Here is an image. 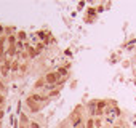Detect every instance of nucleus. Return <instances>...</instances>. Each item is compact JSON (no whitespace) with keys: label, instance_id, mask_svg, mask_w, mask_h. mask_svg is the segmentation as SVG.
I'll return each instance as SVG.
<instances>
[{"label":"nucleus","instance_id":"f257e3e1","mask_svg":"<svg viewBox=\"0 0 136 128\" xmlns=\"http://www.w3.org/2000/svg\"><path fill=\"white\" fill-rule=\"evenodd\" d=\"M61 80L59 78V75L56 72H48L47 75H45V82H47V85H56Z\"/></svg>","mask_w":136,"mask_h":128},{"label":"nucleus","instance_id":"f03ea898","mask_svg":"<svg viewBox=\"0 0 136 128\" xmlns=\"http://www.w3.org/2000/svg\"><path fill=\"white\" fill-rule=\"evenodd\" d=\"M42 99H45V98H42V96H40V95H37V93H34V95H30V96H29V98H27V99H26V104H27V106H29V104H32V103H37V104H38V103H40V101H42Z\"/></svg>","mask_w":136,"mask_h":128},{"label":"nucleus","instance_id":"7ed1b4c3","mask_svg":"<svg viewBox=\"0 0 136 128\" xmlns=\"http://www.w3.org/2000/svg\"><path fill=\"white\" fill-rule=\"evenodd\" d=\"M35 88H45L47 87V82H45V77H42V78H38V80L35 82V85H34Z\"/></svg>","mask_w":136,"mask_h":128},{"label":"nucleus","instance_id":"20e7f679","mask_svg":"<svg viewBox=\"0 0 136 128\" xmlns=\"http://www.w3.org/2000/svg\"><path fill=\"white\" fill-rule=\"evenodd\" d=\"M56 74L59 75V78H61V77H67V75H69V74H67V69H64V67H59L58 70H56Z\"/></svg>","mask_w":136,"mask_h":128},{"label":"nucleus","instance_id":"39448f33","mask_svg":"<svg viewBox=\"0 0 136 128\" xmlns=\"http://www.w3.org/2000/svg\"><path fill=\"white\" fill-rule=\"evenodd\" d=\"M7 42H8V43H10V47H15V45H16V43H18V42H16V35H8V38H7Z\"/></svg>","mask_w":136,"mask_h":128},{"label":"nucleus","instance_id":"423d86ee","mask_svg":"<svg viewBox=\"0 0 136 128\" xmlns=\"http://www.w3.org/2000/svg\"><path fill=\"white\" fill-rule=\"evenodd\" d=\"M29 109H30V112H38L40 106H38L37 103H32V104H29Z\"/></svg>","mask_w":136,"mask_h":128},{"label":"nucleus","instance_id":"0eeeda50","mask_svg":"<svg viewBox=\"0 0 136 128\" xmlns=\"http://www.w3.org/2000/svg\"><path fill=\"white\" fill-rule=\"evenodd\" d=\"M106 106H107L106 101H98V103H96V107H98V111H103Z\"/></svg>","mask_w":136,"mask_h":128},{"label":"nucleus","instance_id":"6e6552de","mask_svg":"<svg viewBox=\"0 0 136 128\" xmlns=\"http://www.w3.org/2000/svg\"><path fill=\"white\" fill-rule=\"evenodd\" d=\"M16 38H18V40H26V38H27V34L26 32H23V30H21V32H18V35H16Z\"/></svg>","mask_w":136,"mask_h":128},{"label":"nucleus","instance_id":"1a4fd4ad","mask_svg":"<svg viewBox=\"0 0 136 128\" xmlns=\"http://www.w3.org/2000/svg\"><path fill=\"white\" fill-rule=\"evenodd\" d=\"M82 125V118H80V115H78L77 118H75V120H74V123H72V126L74 128H78V126H80Z\"/></svg>","mask_w":136,"mask_h":128},{"label":"nucleus","instance_id":"9d476101","mask_svg":"<svg viewBox=\"0 0 136 128\" xmlns=\"http://www.w3.org/2000/svg\"><path fill=\"white\" fill-rule=\"evenodd\" d=\"M7 55L8 56H15L16 55V47H10V48H8V51H7Z\"/></svg>","mask_w":136,"mask_h":128},{"label":"nucleus","instance_id":"9b49d317","mask_svg":"<svg viewBox=\"0 0 136 128\" xmlns=\"http://www.w3.org/2000/svg\"><path fill=\"white\" fill-rule=\"evenodd\" d=\"M37 55H38V53H37V50H35V48H32V47H30V48H29V56H30V58H35Z\"/></svg>","mask_w":136,"mask_h":128},{"label":"nucleus","instance_id":"f8f14e48","mask_svg":"<svg viewBox=\"0 0 136 128\" xmlns=\"http://www.w3.org/2000/svg\"><path fill=\"white\" fill-rule=\"evenodd\" d=\"M85 128H96V126H95V120H93V118H88V122H86Z\"/></svg>","mask_w":136,"mask_h":128},{"label":"nucleus","instance_id":"ddd939ff","mask_svg":"<svg viewBox=\"0 0 136 128\" xmlns=\"http://www.w3.org/2000/svg\"><path fill=\"white\" fill-rule=\"evenodd\" d=\"M29 128H42V125L38 122H30L29 123Z\"/></svg>","mask_w":136,"mask_h":128},{"label":"nucleus","instance_id":"4468645a","mask_svg":"<svg viewBox=\"0 0 136 128\" xmlns=\"http://www.w3.org/2000/svg\"><path fill=\"white\" fill-rule=\"evenodd\" d=\"M59 95V90L56 88V90H53V91H50V95H48V98H55V96H58Z\"/></svg>","mask_w":136,"mask_h":128},{"label":"nucleus","instance_id":"2eb2a0df","mask_svg":"<svg viewBox=\"0 0 136 128\" xmlns=\"http://www.w3.org/2000/svg\"><path fill=\"white\" fill-rule=\"evenodd\" d=\"M18 69H19V63L13 61V63H11V70H18Z\"/></svg>","mask_w":136,"mask_h":128},{"label":"nucleus","instance_id":"dca6fc26","mask_svg":"<svg viewBox=\"0 0 136 128\" xmlns=\"http://www.w3.org/2000/svg\"><path fill=\"white\" fill-rule=\"evenodd\" d=\"M43 48H45V45H43V43H37L35 50H37V53H40V51H43Z\"/></svg>","mask_w":136,"mask_h":128},{"label":"nucleus","instance_id":"f3484780","mask_svg":"<svg viewBox=\"0 0 136 128\" xmlns=\"http://www.w3.org/2000/svg\"><path fill=\"white\" fill-rule=\"evenodd\" d=\"M88 15L95 16V15H96V10H95V8H88Z\"/></svg>","mask_w":136,"mask_h":128},{"label":"nucleus","instance_id":"a211bd4d","mask_svg":"<svg viewBox=\"0 0 136 128\" xmlns=\"http://www.w3.org/2000/svg\"><path fill=\"white\" fill-rule=\"evenodd\" d=\"M95 126L96 128H101V120H99V118H96V120H95Z\"/></svg>","mask_w":136,"mask_h":128},{"label":"nucleus","instance_id":"6ab92c4d","mask_svg":"<svg viewBox=\"0 0 136 128\" xmlns=\"http://www.w3.org/2000/svg\"><path fill=\"white\" fill-rule=\"evenodd\" d=\"M3 103H5V98H3V95H0V104L3 106Z\"/></svg>","mask_w":136,"mask_h":128},{"label":"nucleus","instance_id":"aec40b11","mask_svg":"<svg viewBox=\"0 0 136 128\" xmlns=\"http://www.w3.org/2000/svg\"><path fill=\"white\" fill-rule=\"evenodd\" d=\"M16 48H18V50H21V48H23V43L18 42V43H16Z\"/></svg>","mask_w":136,"mask_h":128},{"label":"nucleus","instance_id":"412c9836","mask_svg":"<svg viewBox=\"0 0 136 128\" xmlns=\"http://www.w3.org/2000/svg\"><path fill=\"white\" fill-rule=\"evenodd\" d=\"M5 90V85H3V82H0V91H3Z\"/></svg>","mask_w":136,"mask_h":128},{"label":"nucleus","instance_id":"4be33fe9","mask_svg":"<svg viewBox=\"0 0 136 128\" xmlns=\"http://www.w3.org/2000/svg\"><path fill=\"white\" fill-rule=\"evenodd\" d=\"M3 115H5V112H3L2 109H0V120H2V118H3Z\"/></svg>","mask_w":136,"mask_h":128},{"label":"nucleus","instance_id":"5701e85b","mask_svg":"<svg viewBox=\"0 0 136 128\" xmlns=\"http://www.w3.org/2000/svg\"><path fill=\"white\" fill-rule=\"evenodd\" d=\"M2 32H3V26L0 24V34H2Z\"/></svg>","mask_w":136,"mask_h":128},{"label":"nucleus","instance_id":"b1692460","mask_svg":"<svg viewBox=\"0 0 136 128\" xmlns=\"http://www.w3.org/2000/svg\"><path fill=\"white\" fill-rule=\"evenodd\" d=\"M0 107H2V104H0Z\"/></svg>","mask_w":136,"mask_h":128},{"label":"nucleus","instance_id":"393cba45","mask_svg":"<svg viewBox=\"0 0 136 128\" xmlns=\"http://www.w3.org/2000/svg\"><path fill=\"white\" fill-rule=\"evenodd\" d=\"M0 40H2V38H0Z\"/></svg>","mask_w":136,"mask_h":128}]
</instances>
